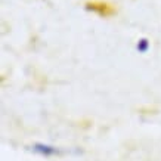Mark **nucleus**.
<instances>
[{"mask_svg": "<svg viewBox=\"0 0 161 161\" xmlns=\"http://www.w3.org/2000/svg\"><path fill=\"white\" fill-rule=\"evenodd\" d=\"M33 149H34L37 154H40V155H44V157H52V155H58V154H61V149L56 147H52V145H47V143H36L34 147H33Z\"/></svg>", "mask_w": 161, "mask_h": 161, "instance_id": "nucleus-1", "label": "nucleus"}, {"mask_svg": "<svg viewBox=\"0 0 161 161\" xmlns=\"http://www.w3.org/2000/svg\"><path fill=\"white\" fill-rule=\"evenodd\" d=\"M148 47H149V43H148V40L147 39H141L139 42H137V44H136V49L139 50V52H147L148 50Z\"/></svg>", "mask_w": 161, "mask_h": 161, "instance_id": "nucleus-2", "label": "nucleus"}]
</instances>
